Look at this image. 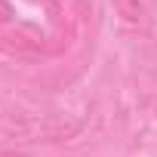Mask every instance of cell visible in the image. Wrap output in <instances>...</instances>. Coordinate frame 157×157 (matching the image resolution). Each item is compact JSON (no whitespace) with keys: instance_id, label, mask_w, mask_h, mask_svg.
I'll use <instances>...</instances> for the list:
<instances>
[{"instance_id":"7a4b0ae2","label":"cell","mask_w":157,"mask_h":157,"mask_svg":"<svg viewBox=\"0 0 157 157\" xmlns=\"http://www.w3.org/2000/svg\"><path fill=\"white\" fill-rule=\"evenodd\" d=\"M10 19V10H6V3H0V22H6Z\"/></svg>"},{"instance_id":"6da1fadb","label":"cell","mask_w":157,"mask_h":157,"mask_svg":"<svg viewBox=\"0 0 157 157\" xmlns=\"http://www.w3.org/2000/svg\"><path fill=\"white\" fill-rule=\"evenodd\" d=\"M114 10L123 16V22L129 25H142L145 22V6L142 0H114Z\"/></svg>"}]
</instances>
